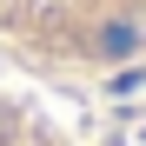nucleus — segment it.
<instances>
[{"label": "nucleus", "mask_w": 146, "mask_h": 146, "mask_svg": "<svg viewBox=\"0 0 146 146\" xmlns=\"http://www.w3.org/2000/svg\"><path fill=\"white\" fill-rule=\"evenodd\" d=\"M0 66L40 86H106L146 66V0H0Z\"/></svg>", "instance_id": "obj_1"}, {"label": "nucleus", "mask_w": 146, "mask_h": 146, "mask_svg": "<svg viewBox=\"0 0 146 146\" xmlns=\"http://www.w3.org/2000/svg\"><path fill=\"white\" fill-rule=\"evenodd\" d=\"M0 146H100V139H86L60 106H46L33 86L0 73Z\"/></svg>", "instance_id": "obj_2"}]
</instances>
